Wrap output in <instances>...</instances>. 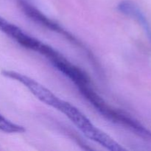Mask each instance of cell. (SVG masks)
<instances>
[{
	"mask_svg": "<svg viewBox=\"0 0 151 151\" xmlns=\"http://www.w3.org/2000/svg\"><path fill=\"white\" fill-rule=\"evenodd\" d=\"M56 110L61 112L83 133L86 138L100 144L107 150L111 151L125 150L120 144L112 137L95 126L89 119L73 105L60 100Z\"/></svg>",
	"mask_w": 151,
	"mask_h": 151,
	"instance_id": "cell-2",
	"label": "cell"
},
{
	"mask_svg": "<svg viewBox=\"0 0 151 151\" xmlns=\"http://www.w3.org/2000/svg\"><path fill=\"white\" fill-rule=\"evenodd\" d=\"M77 88L84 98L103 117L113 123L129 130L144 140L151 141V131L136 119L108 104L92 88L91 83L79 86Z\"/></svg>",
	"mask_w": 151,
	"mask_h": 151,
	"instance_id": "cell-1",
	"label": "cell"
},
{
	"mask_svg": "<svg viewBox=\"0 0 151 151\" xmlns=\"http://www.w3.org/2000/svg\"><path fill=\"white\" fill-rule=\"evenodd\" d=\"M117 10L135 20L142 27L151 44V24L141 7L132 0H122L118 4Z\"/></svg>",
	"mask_w": 151,
	"mask_h": 151,
	"instance_id": "cell-4",
	"label": "cell"
},
{
	"mask_svg": "<svg viewBox=\"0 0 151 151\" xmlns=\"http://www.w3.org/2000/svg\"><path fill=\"white\" fill-rule=\"evenodd\" d=\"M19 4L21 10L23 11V13L29 19H30L31 20L33 21L35 23L38 24L41 26L50 29V31H52V32H55L58 34V35H61L65 39L67 40L69 43H71L75 47H76L77 48L81 50L82 52L86 56V58L89 60L90 63H91L94 69L98 73H101L102 69L100 66V63L97 61V59L96 58L92 52L79 38H78L75 35L71 33L70 32H69L67 29H65L60 24L53 21L50 18L47 17L41 10L36 8L35 6L31 4L30 3L27 2L25 0H19Z\"/></svg>",
	"mask_w": 151,
	"mask_h": 151,
	"instance_id": "cell-3",
	"label": "cell"
},
{
	"mask_svg": "<svg viewBox=\"0 0 151 151\" xmlns=\"http://www.w3.org/2000/svg\"><path fill=\"white\" fill-rule=\"evenodd\" d=\"M0 131L7 134H22L26 130L24 127L13 123L0 114Z\"/></svg>",
	"mask_w": 151,
	"mask_h": 151,
	"instance_id": "cell-5",
	"label": "cell"
}]
</instances>
